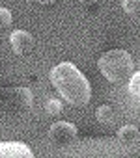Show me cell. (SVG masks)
<instances>
[{
    "label": "cell",
    "instance_id": "cell-6",
    "mask_svg": "<svg viewBox=\"0 0 140 158\" xmlns=\"http://www.w3.org/2000/svg\"><path fill=\"white\" fill-rule=\"evenodd\" d=\"M34 152L28 145L21 141H2L0 143V158H32Z\"/></svg>",
    "mask_w": 140,
    "mask_h": 158
},
{
    "label": "cell",
    "instance_id": "cell-4",
    "mask_svg": "<svg viewBox=\"0 0 140 158\" xmlns=\"http://www.w3.org/2000/svg\"><path fill=\"white\" fill-rule=\"evenodd\" d=\"M77 127L67 121H56L47 132V139L52 149H67L77 143Z\"/></svg>",
    "mask_w": 140,
    "mask_h": 158
},
{
    "label": "cell",
    "instance_id": "cell-1",
    "mask_svg": "<svg viewBox=\"0 0 140 158\" xmlns=\"http://www.w3.org/2000/svg\"><path fill=\"white\" fill-rule=\"evenodd\" d=\"M50 82L65 102L71 106H86L92 99L88 78L69 61L58 63L50 69Z\"/></svg>",
    "mask_w": 140,
    "mask_h": 158
},
{
    "label": "cell",
    "instance_id": "cell-9",
    "mask_svg": "<svg viewBox=\"0 0 140 158\" xmlns=\"http://www.w3.org/2000/svg\"><path fill=\"white\" fill-rule=\"evenodd\" d=\"M13 23V17H11V11L8 8H2L0 6V30H6L10 28Z\"/></svg>",
    "mask_w": 140,
    "mask_h": 158
},
{
    "label": "cell",
    "instance_id": "cell-13",
    "mask_svg": "<svg viewBox=\"0 0 140 158\" xmlns=\"http://www.w3.org/2000/svg\"><path fill=\"white\" fill-rule=\"evenodd\" d=\"M79 2L84 6V8H95L99 4V0H79Z\"/></svg>",
    "mask_w": 140,
    "mask_h": 158
},
{
    "label": "cell",
    "instance_id": "cell-8",
    "mask_svg": "<svg viewBox=\"0 0 140 158\" xmlns=\"http://www.w3.org/2000/svg\"><path fill=\"white\" fill-rule=\"evenodd\" d=\"M97 119H99V123H103V125H112V123L116 121V112H114V108L108 106V104L99 106V108H97Z\"/></svg>",
    "mask_w": 140,
    "mask_h": 158
},
{
    "label": "cell",
    "instance_id": "cell-7",
    "mask_svg": "<svg viewBox=\"0 0 140 158\" xmlns=\"http://www.w3.org/2000/svg\"><path fill=\"white\" fill-rule=\"evenodd\" d=\"M138 138H140V132H138V128L133 127V125H125V127H121L120 132H118V139H120L121 145H133V143L138 141Z\"/></svg>",
    "mask_w": 140,
    "mask_h": 158
},
{
    "label": "cell",
    "instance_id": "cell-5",
    "mask_svg": "<svg viewBox=\"0 0 140 158\" xmlns=\"http://www.w3.org/2000/svg\"><path fill=\"white\" fill-rule=\"evenodd\" d=\"M10 43H11L13 52L19 54V56H28L34 50V45H36L34 35L28 34L26 30H15V32H11Z\"/></svg>",
    "mask_w": 140,
    "mask_h": 158
},
{
    "label": "cell",
    "instance_id": "cell-2",
    "mask_svg": "<svg viewBox=\"0 0 140 158\" xmlns=\"http://www.w3.org/2000/svg\"><path fill=\"white\" fill-rule=\"evenodd\" d=\"M97 67L103 73V76L112 84L129 82L133 76V71H134V63H133L131 54L125 50H120V48H114V50L101 54Z\"/></svg>",
    "mask_w": 140,
    "mask_h": 158
},
{
    "label": "cell",
    "instance_id": "cell-14",
    "mask_svg": "<svg viewBox=\"0 0 140 158\" xmlns=\"http://www.w3.org/2000/svg\"><path fill=\"white\" fill-rule=\"evenodd\" d=\"M36 2H39V4H52V2H56V0H36Z\"/></svg>",
    "mask_w": 140,
    "mask_h": 158
},
{
    "label": "cell",
    "instance_id": "cell-10",
    "mask_svg": "<svg viewBox=\"0 0 140 158\" xmlns=\"http://www.w3.org/2000/svg\"><path fill=\"white\" fill-rule=\"evenodd\" d=\"M123 11L127 15L140 13V0H123Z\"/></svg>",
    "mask_w": 140,
    "mask_h": 158
},
{
    "label": "cell",
    "instance_id": "cell-11",
    "mask_svg": "<svg viewBox=\"0 0 140 158\" xmlns=\"http://www.w3.org/2000/svg\"><path fill=\"white\" fill-rule=\"evenodd\" d=\"M129 91L140 99V73H133L131 80H129Z\"/></svg>",
    "mask_w": 140,
    "mask_h": 158
},
{
    "label": "cell",
    "instance_id": "cell-12",
    "mask_svg": "<svg viewBox=\"0 0 140 158\" xmlns=\"http://www.w3.org/2000/svg\"><path fill=\"white\" fill-rule=\"evenodd\" d=\"M47 112L52 115V114H60L62 112V104L58 102V101H49L47 102Z\"/></svg>",
    "mask_w": 140,
    "mask_h": 158
},
{
    "label": "cell",
    "instance_id": "cell-3",
    "mask_svg": "<svg viewBox=\"0 0 140 158\" xmlns=\"http://www.w3.org/2000/svg\"><path fill=\"white\" fill-rule=\"evenodd\" d=\"M34 104L32 91L28 88H4L0 89V112L4 115L19 117L30 112Z\"/></svg>",
    "mask_w": 140,
    "mask_h": 158
}]
</instances>
